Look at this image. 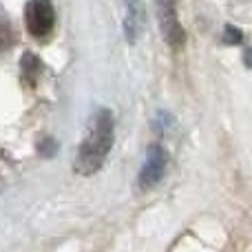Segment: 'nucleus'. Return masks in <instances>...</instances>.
Here are the masks:
<instances>
[{
  "label": "nucleus",
  "mask_w": 252,
  "mask_h": 252,
  "mask_svg": "<svg viewBox=\"0 0 252 252\" xmlns=\"http://www.w3.org/2000/svg\"><path fill=\"white\" fill-rule=\"evenodd\" d=\"M111 148H113V115L111 111L100 109L91 118L82 144L78 148L73 168L80 175H93L102 168Z\"/></svg>",
  "instance_id": "f257e3e1"
},
{
  "label": "nucleus",
  "mask_w": 252,
  "mask_h": 252,
  "mask_svg": "<svg viewBox=\"0 0 252 252\" xmlns=\"http://www.w3.org/2000/svg\"><path fill=\"white\" fill-rule=\"evenodd\" d=\"M25 20L27 29L35 38H44L51 33L53 25H56V9H53L51 0H29L25 7Z\"/></svg>",
  "instance_id": "f03ea898"
},
{
  "label": "nucleus",
  "mask_w": 252,
  "mask_h": 252,
  "mask_svg": "<svg viewBox=\"0 0 252 252\" xmlns=\"http://www.w3.org/2000/svg\"><path fill=\"white\" fill-rule=\"evenodd\" d=\"M166 164H168V155H166L164 148L157 146V144H155V146H151L148 157H146V161H144L142 170H139V177H137L139 188H142V190H146V188L155 186V184L164 177Z\"/></svg>",
  "instance_id": "7ed1b4c3"
},
{
  "label": "nucleus",
  "mask_w": 252,
  "mask_h": 252,
  "mask_svg": "<svg viewBox=\"0 0 252 252\" xmlns=\"http://www.w3.org/2000/svg\"><path fill=\"white\" fill-rule=\"evenodd\" d=\"M157 11H159V25H161L164 38L168 40L170 47H179L184 42V31L177 20L175 0H157Z\"/></svg>",
  "instance_id": "20e7f679"
}]
</instances>
